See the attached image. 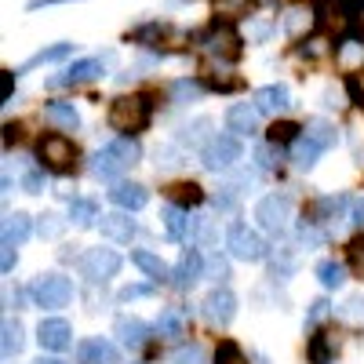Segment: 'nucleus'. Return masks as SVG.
<instances>
[{
	"instance_id": "423d86ee",
	"label": "nucleus",
	"mask_w": 364,
	"mask_h": 364,
	"mask_svg": "<svg viewBox=\"0 0 364 364\" xmlns=\"http://www.w3.org/2000/svg\"><path fill=\"white\" fill-rule=\"evenodd\" d=\"M120 266H124V259H120L117 252H109V248H91L77 262L80 277H87L91 284H106L109 277H117V273H120Z\"/></svg>"
},
{
	"instance_id": "c03bdc74",
	"label": "nucleus",
	"mask_w": 364,
	"mask_h": 364,
	"mask_svg": "<svg viewBox=\"0 0 364 364\" xmlns=\"http://www.w3.org/2000/svg\"><path fill=\"white\" fill-rule=\"evenodd\" d=\"M343 84H346V95H350V102H353V106H364V66H360L357 73H350Z\"/></svg>"
},
{
	"instance_id": "09e8293b",
	"label": "nucleus",
	"mask_w": 364,
	"mask_h": 364,
	"mask_svg": "<svg viewBox=\"0 0 364 364\" xmlns=\"http://www.w3.org/2000/svg\"><path fill=\"white\" fill-rule=\"evenodd\" d=\"M22 190H26V193H41V190H44V164H41V168H29V171L22 175Z\"/></svg>"
},
{
	"instance_id": "7c9ffc66",
	"label": "nucleus",
	"mask_w": 364,
	"mask_h": 364,
	"mask_svg": "<svg viewBox=\"0 0 364 364\" xmlns=\"http://www.w3.org/2000/svg\"><path fill=\"white\" fill-rule=\"evenodd\" d=\"M317 281H321V288H343L346 284V266L343 262H336V259H324L321 266H317Z\"/></svg>"
},
{
	"instance_id": "7ed1b4c3",
	"label": "nucleus",
	"mask_w": 364,
	"mask_h": 364,
	"mask_svg": "<svg viewBox=\"0 0 364 364\" xmlns=\"http://www.w3.org/2000/svg\"><path fill=\"white\" fill-rule=\"evenodd\" d=\"M149 124V99L146 95H120L109 102V128L135 135Z\"/></svg>"
},
{
	"instance_id": "49530a36",
	"label": "nucleus",
	"mask_w": 364,
	"mask_h": 364,
	"mask_svg": "<svg viewBox=\"0 0 364 364\" xmlns=\"http://www.w3.org/2000/svg\"><path fill=\"white\" fill-rule=\"evenodd\" d=\"M204 91V84H197V80H175L171 84V95L178 99V102H186V99H197Z\"/></svg>"
},
{
	"instance_id": "4c0bfd02",
	"label": "nucleus",
	"mask_w": 364,
	"mask_h": 364,
	"mask_svg": "<svg viewBox=\"0 0 364 364\" xmlns=\"http://www.w3.org/2000/svg\"><path fill=\"white\" fill-rule=\"evenodd\" d=\"M182 164H186V157L178 146H157V171H178Z\"/></svg>"
},
{
	"instance_id": "393cba45",
	"label": "nucleus",
	"mask_w": 364,
	"mask_h": 364,
	"mask_svg": "<svg viewBox=\"0 0 364 364\" xmlns=\"http://www.w3.org/2000/svg\"><path fill=\"white\" fill-rule=\"evenodd\" d=\"M73 41H58V44H51V48H41L33 58H26V63L18 66V73H26V70H33V66H48V63H63V58H70L73 55Z\"/></svg>"
},
{
	"instance_id": "c9c22d12",
	"label": "nucleus",
	"mask_w": 364,
	"mask_h": 364,
	"mask_svg": "<svg viewBox=\"0 0 364 364\" xmlns=\"http://www.w3.org/2000/svg\"><path fill=\"white\" fill-rule=\"evenodd\" d=\"M336 317L346 321V324H364V295H350L343 306L336 310Z\"/></svg>"
},
{
	"instance_id": "1a4fd4ad",
	"label": "nucleus",
	"mask_w": 364,
	"mask_h": 364,
	"mask_svg": "<svg viewBox=\"0 0 364 364\" xmlns=\"http://www.w3.org/2000/svg\"><path fill=\"white\" fill-rule=\"evenodd\" d=\"M240 161V142L237 135H215L204 149H200V164L208 171H230Z\"/></svg>"
},
{
	"instance_id": "b1692460",
	"label": "nucleus",
	"mask_w": 364,
	"mask_h": 364,
	"mask_svg": "<svg viewBox=\"0 0 364 364\" xmlns=\"http://www.w3.org/2000/svg\"><path fill=\"white\" fill-rule=\"evenodd\" d=\"M132 262L146 273L154 284H164V281H171V269H168V262L161 259V255H154V252H132Z\"/></svg>"
},
{
	"instance_id": "0eeeda50",
	"label": "nucleus",
	"mask_w": 364,
	"mask_h": 364,
	"mask_svg": "<svg viewBox=\"0 0 364 364\" xmlns=\"http://www.w3.org/2000/svg\"><path fill=\"white\" fill-rule=\"evenodd\" d=\"M255 219H259V226L269 230L273 237L284 233V230H288V219H291V197H288V193H269V197H262L259 208H255Z\"/></svg>"
},
{
	"instance_id": "37998d69",
	"label": "nucleus",
	"mask_w": 364,
	"mask_h": 364,
	"mask_svg": "<svg viewBox=\"0 0 364 364\" xmlns=\"http://www.w3.org/2000/svg\"><path fill=\"white\" fill-rule=\"evenodd\" d=\"M350 41L364 44V0H353L350 8Z\"/></svg>"
},
{
	"instance_id": "6e6552de",
	"label": "nucleus",
	"mask_w": 364,
	"mask_h": 364,
	"mask_svg": "<svg viewBox=\"0 0 364 364\" xmlns=\"http://www.w3.org/2000/svg\"><path fill=\"white\" fill-rule=\"evenodd\" d=\"M226 248H230V255L233 259H240V262H262L266 259V240L255 233V230H248V226H230V233H226Z\"/></svg>"
},
{
	"instance_id": "5701e85b",
	"label": "nucleus",
	"mask_w": 364,
	"mask_h": 364,
	"mask_svg": "<svg viewBox=\"0 0 364 364\" xmlns=\"http://www.w3.org/2000/svg\"><path fill=\"white\" fill-rule=\"evenodd\" d=\"M44 120L63 132H77L80 128V113L73 109V102H48L44 106Z\"/></svg>"
},
{
	"instance_id": "864d4df0",
	"label": "nucleus",
	"mask_w": 364,
	"mask_h": 364,
	"mask_svg": "<svg viewBox=\"0 0 364 364\" xmlns=\"http://www.w3.org/2000/svg\"><path fill=\"white\" fill-rule=\"evenodd\" d=\"M208 277H211V281H226V277H230V266H226V259H219V255L211 259V262H208Z\"/></svg>"
},
{
	"instance_id": "6e6d98bb",
	"label": "nucleus",
	"mask_w": 364,
	"mask_h": 364,
	"mask_svg": "<svg viewBox=\"0 0 364 364\" xmlns=\"http://www.w3.org/2000/svg\"><path fill=\"white\" fill-rule=\"evenodd\" d=\"M58 4H80V0H26V11H41V8H58Z\"/></svg>"
},
{
	"instance_id": "f8f14e48",
	"label": "nucleus",
	"mask_w": 364,
	"mask_h": 364,
	"mask_svg": "<svg viewBox=\"0 0 364 364\" xmlns=\"http://www.w3.org/2000/svg\"><path fill=\"white\" fill-rule=\"evenodd\" d=\"M37 343H41V350H48V353H63V350H70V343H73V328H70V321H63V317H48V321H41V328H37Z\"/></svg>"
},
{
	"instance_id": "412c9836",
	"label": "nucleus",
	"mask_w": 364,
	"mask_h": 364,
	"mask_svg": "<svg viewBox=\"0 0 364 364\" xmlns=\"http://www.w3.org/2000/svg\"><path fill=\"white\" fill-rule=\"evenodd\" d=\"M161 223H164V230H168L171 240H186L190 230H193L190 211H186V208H178V204H168V208L161 211Z\"/></svg>"
},
{
	"instance_id": "5fc2aeb1",
	"label": "nucleus",
	"mask_w": 364,
	"mask_h": 364,
	"mask_svg": "<svg viewBox=\"0 0 364 364\" xmlns=\"http://www.w3.org/2000/svg\"><path fill=\"white\" fill-rule=\"evenodd\" d=\"M146 295H154V288H149V284H128L124 291H120V302H132V299H146Z\"/></svg>"
},
{
	"instance_id": "39448f33",
	"label": "nucleus",
	"mask_w": 364,
	"mask_h": 364,
	"mask_svg": "<svg viewBox=\"0 0 364 364\" xmlns=\"http://www.w3.org/2000/svg\"><path fill=\"white\" fill-rule=\"evenodd\" d=\"M37 157H41V164H44L48 171H55V175H70L73 164H77V146H73L66 135L51 132V135H44V139L37 142Z\"/></svg>"
},
{
	"instance_id": "3c124183",
	"label": "nucleus",
	"mask_w": 364,
	"mask_h": 364,
	"mask_svg": "<svg viewBox=\"0 0 364 364\" xmlns=\"http://www.w3.org/2000/svg\"><path fill=\"white\" fill-rule=\"evenodd\" d=\"M211 204H215L219 211H233V208H237V190H233V186H223L215 197H211Z\"/></svg>"
},
{
	"instance_id": "4be33fe9",
	"label": "nucleus",
	"mask_w": 364,
	"mask_h": 364,
	"mask_svg": "<svg viewBox=\"0 0 364 364\" xmlns=\"http://www.w3.org/2000/svg\"><path fill=\"white\" fill-rule=\"evenodd\" d=\"M211 139V120L208 117H197V120H190V124H182L178 128V146H190V149H204Z\"/></svg>"
},
{
	"instance_id": "2f4dec72",
	"label": "nucleus",
	"mask_w": 364,
	"mask_h": 364,
	"mask_svg": "<svg viewBox=\"0 0 364 364\" xmlns=\"http://www.w3.org/2000/svg\"><path fill=\"white\" fill-rule=\"evenodd\" d=\"M168 193H171V204H178V208H193V204L204 200V190L197 186V182H178V186H171Z\"/></svg>"
},
{
	"instance_id": "f03ea898",
	"label": "nucleus",
	"mask_w": 364,
	"mask_h": 364,
	"mask_svg": "<svg viewBox=\"0 0 364 364\" xmlns=\"http://www.w3.org/2000/svg\"><path fill=\"white\" fill-rule=\"evenodd\" d=\"M139 157H142L139 142H135L132 135H120L117 142L102 146L99 154L91 157V175H95V178H120L128 168L139 164Z\"/></svg>"
},
{
	"instance_id": "ea45409f",
	"label": "nucleus",
	"mask_w": 364,
	"mask_h": 364,
	"mask_svg": "<svg viewBox=\"0 0 364 364\" xmlns=\"http://www.w3.org/2000/svg\"><path fill=\"white\" fill-rule=\"evenodd\" d=\"M63 230H66V219H58L55 211H44V215L37 219V233H41V237H48V240L63 237Z\"/></svg>"
},
{
	"instance_id": "c85d7f7f",
	"label": "nucleus",
	"mask_w": 364,
	"mask_h": 364,
	"mask_svg": "<svg viewBox=\"0 0 364 364\" xmlns=\"http://www.w3.org/2000/svg\"><path fill=\"white\" fill-rule=\"evenodd\" d=\"M70 223L80 226V230L95 226V223H99V204H95V200H84V197L70 200Z\"/></svg>"
},
{
	"instance_id": "13d9d810",
	"label": "nucleus",
	"mask_w": 364,
	"mask_h": 364,
	"mask_svg": "<svg viewBox=\"0 0 364 364\" xmlns=\"http://www.w3.org/2000/svg\"><path fill=\"white\" fill-rule=\"evenodd\" d=\"M15 80H18V70H4V102H11V91H15Z\"/></svg>"
},
{
	"instance_id": "6ab92c4d",
	"label": "nucleus",
	"mask_w": 364,
	"mask_h": 364,
	"mask_svg": "<svg viewBox=\"0 0 364 364\" xmlns=\"http://www.w3.org/2000/svg\"><path fill=\"white\" fill-rule=\"evenodd\" d=\"M281 26H284V33L291 37V41H302V33L314 26V4L306 8V4H291V8H284V15H281Z\"/></svg>"
},
{
	"instance_id": "9d476101",
	"label": "nucleus",
	"mask_w": 364,
	"mask_h": 364,
	"mask_svg": "<svg viewBox=\"0 0 364 364\" xmlns=\"http://www.w3.org/2000/svg\"><path fill=\"white\" fill-rule=\"evenodd\" d=\"M200 314L211 328H226L233 317H237V295L230 288H215V291H208L204 302H200Z\"/></svg>"
},
{
	"instance_id": "a19ab883",
	"label": "nucleus",
	"mask_w": 364,
	"mask_h": 364,
	"mask_svg": "<svg viewBox=\"0 0 364 364\" xmlns=\"http://www.w3.org/2000/svg\"><path fill=\"white\" fill-rule=\"evenodd\" d=\"M255 164H259L262 171H269L273 164H281V146H277V142H262V146L255 149Z\"/></svg>"
},
{
	"instance_id": "a211bd4d",
	"label": "nucleus",
	"mask_w": 364,
	"mask_h": 364,
	"mask_svg": "<svg viewBox=\"0 0 364 364\" xmlns=\"http://www.w3.org/2000/svg\"><path fill=\"white\" fill-rule=\"evenodd\" d=\"M109 200H113L117 208H124V211H139V208H146L149 190L139 186V182H117V186L109 190Z\"/></svg>"
},
{
	"instance_id": "e433bc0d",
	"label": "nucleus",
	"mask_w": 364,
	"mask_h": 364,
	"mask_svg": "<svg viewBox=\"0 0 364 364\" xmlns=\"http://www.w3.org/2000/svg\"><path fill=\"white\" fill-rule=\"evenodd\" d=\"M22 346H26L22 324H18V321H4V357H18Z\"/></svg>"
},
{
	"instance_id": "4d7b16f0",
	"label": "nucleus",
	"mask_w": 364,
	"mask_h": 364,
	"mask_svg": "<svg viewBox=\"0 0 364 364\" xmlns=\"http://www.w3.org/2000/svg\"><path fill=\"white\" fill-rule=\"evenodd\" d=\"M350 223L353 226H364V197H353L350 200Z\"/></svg>"
},
{
	"instance_id": "c756f323",
	"label": "nucleus",
	"mask_w": 364,
	"mask_h": 364,
	"mask_svg": "<svg viewBox=\"0 0 364 364\" xmlns=\"http://www.w3.org/2000/svg\"><path fill=\"white\" fill-rule=\"evenodd\" d=\"M295 266H299L295 245H281L277 255H273V262H269V273H273V277H281V281H288L291 273H295Z\"/></svg>"
},
{
	"instance_id": "a878e982",
	"label": "nucleus",
	"mask_w": 364,
	"mask_h": 364,
	"mask_svg": "<svg viewBox=\"0 0 364 364\" xmlns=\"http://www.w3.org/2000/svg\"><path fill=\"white\" fill-rule=\"evenodd\" d=\"M29 230H33V223H29V215H22V211H15V215H4V248L26 245Z\"/></svg>"
},
{
	"instance_id": "2eb2a0df",
	"label": "nucleus",
	"mask_w": 364,
	"mask_h": 364,
	"mask_svg": "<svg viewBox=\"0 0 364 364\" xmlns=\"http://www.w3.org/2000/svg\"><path fill=\"white\" fill-rule=\"evenodd\" d=\"M226 128L237 135V139H245V135H255L259 132V109L248 106V102H237L226 109Z\"/></svg>"
},
{
	"instance_id": "9b49d317",
	"label": "nucleus",
	"mask_w": 364,
	"mask_h": 364,
	"mask_svg": "<svg viewBox=\"0 0 364 364\" xmlns=\"http://www.w3.org/2000/svg\"><path fill=\"white\" fill-rule=\"evenodd\" d=\"M106 58L99 55V58H80V63H73V66H66L58 77H51L48 80V87H77V84H87V80H99L102 73H106Z\"/></svg>"
},
{
	"instance_id": "58836bf2",
	"label": "nucleus",
	"mask_w": 364,
	"mask_h": 364,
	"mask_svg": "<svg viewBox=\"0 0 364 364\" xmlns=\"http://www.w3.org/2000/svg\"><path fill=\"white\" fill-rule=\"evenodd\" d=\"M306 128H299V124H291V120H277V124L269 128V142H277V146H288V142H295Z\"/></svg>"
},
{
	"instance_id": "dca6fc26",
	"label": "nucleus",
	"mask_w": 364,
	"mask_h": 364,
	"mask_svg": "<svg viewBox=\"0 0 364 364\" xmlns=\"http://www.w3.org/2000/svg\"><path fill=\"white\" fill-rule=\"evenodd\" d=\"M77 364H120V353L106 339H84L77 346Z\"/></svg>"
},
{
	"instance_id": "473e14b6",
	"label": "nucleus",
	"mask_w": 364,
	"mask_h": 364,
	"mask_svg": "<svg viewBox=\"0 0 364 364\" xmlns=\"http://www.w3.org/2000/svg\"><path fill=\"white\" fill-rule=\"evenodd\" d=\"M182 310H164L161 317H157V331L164 339H182V331H186V324H182Z\"/></svg>"
},
{
	"instance_id": "bf43d9fd",
	"label": "nucleus",
	"mask_w": 364,
	"mask_h": 364,
	"mask_svg": "<svg viewBox=\"0 0 364 364\" xmlns=\"http://www.w3.org/2000/svg\"><path fill=\"white\" fill-rule=\"evenodd\" d=\"M0 269L11 273L15 269V248H4V259H0Z\"/></svg>"
},
{
	"instance_id": "bb28decb",
	"label": "nucleus",
	"mask_w": 364,
	"mask_h": 364,
	"mask_svg": "<svg viewBox=\"0 0 364 364\" xmlns=\"http://www.w3.org/2000/svg\"><path fill=\"white\" fill-rule=\"evenodd\" d=\"M252 8H255V0H211V11H215V18H226V22L252 18Z\"/></svg>"
},
{
	"instance_id": "72a5a7b5",
	"label": "nucleus",
	"mask_w": 364,
	"mask_h": 364,
	"mask_svg": "<svg viewBox=\"0 0 364 364\" xmlns=\"http://www.w3.org/2000/svg\"><path fill=\"white\" fill-rule=\"evenodd\" d=\"M306 135L321 146V149H331L339 142V135H336V124H328V120H310L306 124Z\"/></svg>"
},
{
	"instance_id": "aec40b11",
	"label": "nucleus",
	"mask_w": 364,
	"mask_h": 364,
	"mask_svg": "<svg viewBox=\"0 0 364 364\" xmlns=\"http://www.w3.org/2000/svg\"><path fill=\"white\" fill-rule=\"evenodd\" d=\"M146 331H149V324L139 321V317H117V324H113V336L120 339V346H128V350H139L146 343Z\"/></svg>"
},
{
	"instance_id": "4468645a",
	"label": "nucleus",
	"mask_w": 364,
	"mask_h": 364,
	"mask_svg": "<svg viewBox=\"0 0 364 364\" xmlns=\"http://www.w3.org/2000/svg\"><path fill=\"white\" fill-rule=\"evenodd\" d=\"M252 99H255V109L266 113V117H277V113H284L291 106V95H288L284 84H266V87L255 91Z\"/></svg>"
},
{
	"instance_id": "f3484780",
	"label": "nucleus",
	"mask_w": 364,
	"mask_h": 364,
	"mask_svg": "<svg viewBox=\"0 0 364 364\" xmlns=\"http://www.w3.org/2000/svg\"><path fill=\"white\" fill-rule=\"evenodd\" d=\"M200 269H204V259H200V252H182V259H178V266L171 269V284L175 288H190V284H197L200 281Z\"/></svg>"
},
{
	"instance_id": "20e7f679",
	"label": "nucleus",
	"mask_w": 364,
	"mask_h": 364,
	"mask_svg": "<svg viewBox=\"0 0 364 364\" xmlns=\"http://www.w3.org/2000/svg\"><path fill=\"white\" fill-rule=\"evenodd\" d=\"M29 295H33V302L44 310H63L73 302V281L63 277V273H41L33 281V288H29Z\"/></svg>"
},
{
	"instance_id": "052dcab7",
	"label": "nucleus",
	"mask_w": 364,
	"mask_h": 364,
	"mask_svg": "<svg viewBox=\"0 0 364 364\" xmlns=\"http://www.w3.org/2000/svg\"><path fill=\"white\" fill-rule=\"evenodd\" d=\"M33 364H66V360H58V357H41V360H33Z\"/></svg>"
},
{
	"instance_id": "8fccbe9b",
	"label": "nucleus",
	"mask_w": 364,
	"mask_h": 364,
	"mask_svg": "<svg viewBox=\"0 0 364 364\" xmlns=\"http://www.w3.org/2000/svg\"><path fill=\"white\" fill-rule=\"evenodd\" d=\"M175 364H204V346H182L178 353H175Z\"/></svg>"
},
{
	"instance_id": "cd10ccee",
	"label": "nucleus",
	"mask_w": 364,
	"mask_h": 364,
	"mask_svg": "<svg viewBox=\"0 0 364 364\" xmlns=\"http://www.w3.org/2000/svg\"><path fill=\"white\" fill-rule=\"evenodd\" d=\"M321 154H324V149H321L310 135H299V139L291 142V161H295V168H314Z\"/></svg>"
},
{
	"instance_id": "f257e3e1",
	"label": "nucleus",
	"mask_w": 364,
	"mask_h": 364,
	"mask_svg": "<svg viewBox=\"0 0 364 364\" xmlns=\"http://www.w3.org/2000/svg\"><path fill=\"white\" fill-rule=\"evenodd\" d=\"M193 44L215 58V63H237L245 55V37H240L237 22H226V18H211L204 29H197Z\"/></svg>"
},
{
	"instance_id": "79ce46f5",
	"label": "nucleus",
	"mask_w": 364,
	"mask_h": 364,
	"mask_svg": "<svg viewBox=\"0 0 364 364\" xmlns=\"http://www.w3.org/2000/svg\"><path fill=\"white\" fill-rule=\"evenodd\" d=\"M215 364H248V357L240 353V346L237 343H219V350H215Z\"/></svg>"
},
{
	"instance_id": "ddd939ff",
	"label": "nucleus",
	"mask_w": 364,
	"mask_h": 364,
	"mask_svg": "<svg viewBox=\"0 0 364 364\" xmlns=\"http://www.w3.org/2000/svg\"><path fill=\"white\" fill-rule=\"evenodd\" d=\"M99 230L106 240H117V245H128V240L135 237V219H132V211H109V215L99 219Z\"/></svg>"
},
{
	"instance_id": "f704fd0d",
	"label": "nucleus",
	"mask_w": 364,
	"mask_h": 364,
	"mask_svg": "<svg viewBox=\"0 0 364 364\" xmlns=\"http://www.w3.org/2000/svg\"><path fill=\"white\" fill-rule=\"evenodd\" d=\"M306 357H310V364H331V343H328V336H324V331H317V336H310Z\"/></svg>"
},
{
	"instance_id": "a18cd8bd",
	"label": "nucleus",
	"mask_w": 364,
	"mask_h": 364,
	"mask_svg": "<svg viewBox=\"0 0 364 364\" xmlns=\"http://www.w3.org/2000/svg\"><path fill=\"white\" fill-rule=\"evenodd\" d=\"M346 259H350L353 273L364 281V237H353V240H350V252H346Z\"/></svg>"
},
{
	"instance_id": "603ef678",
	"label": "nucleus",
	"mask_w": 364,
	"mask_h": 364,
	"mask_svg": "<svg viewBox=\"0 0 364 364\" xmlns=\"http://www.w3.org/2000/svg\"><path fill=\"white\" fill-rule=\"evenodd\" d=\"M273 29H277V18H269V22H255V26L248 29V37H252L255 44H262V41L273 33Z\"/></svg>"
},
{
	"instance_id": "de8ad7c7",
	"label": "nucleus",
	"mask_w": 364,
	"mask_h": 364,
	"mask_svg": "<svg viewBox=\"0 0 364 364\" xmlns=\"http://www.w3.org/2000/svg\"><path fill=\"white\" fill-rule=\"evenodd\" d=\"M328 314H331V302H328V299H317L314 306H310V314H306V331H314V328H317Z\"/></svg>"
}]
</instances>
